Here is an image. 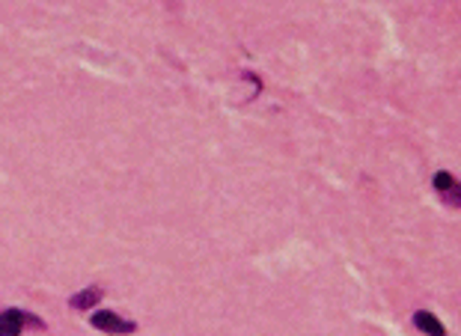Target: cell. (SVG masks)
Instances as JSON below:
<instances>
[{
	"mask_svg": "<svg viewBox=\"0 0 461 336\" xmlns=\"http://www.w3.org/2000/svg\"><path fill=\"white\" fill-rule=\"evenodd\" d=\"M414 324H417V328H420L425 336H446V328L432 316V312H425V310L414 312Z\"/></svg>",
	"mask_w": 461,
	"mask_h": 336,
	"instance_id": "obj_3",
	"label": "cell"
},
{
	"mask_svg": "<svg viewBox=\"0 0 461 336\" xmlns=\"http://www.w3.org/2000/svg\"><path fill=\"white\" fill-rule=\"evenodd\" d=\"M98 300H101V289L93 286V289H84V292H77V295L69 300V304H72V310H93Z\"/></svg>",
	"mask_w": 461,
	"mask_h": 336,
	"instance_id": "obj_4",
	"label": "cell"
},
{
	"mask_svg": "<svg viewBox=\"0 0 461 336\" xmlns=\"http://www.w3.org/2000/svg\"><path fill=\"white\" fill-rule=\"evenodd\" d=\"M432 182H434V188H437V194H446V190H453L455 188V178L453 176H449V173H434V178H432Z\"/></svg>",
	"mask_w": 461,
	"mask_h": 336,
	"instance_id": "obj_5",
	"label": "cell"
},
{
	"mask_svg": "<svg viewBox=\"0 0 461 336\" xmlns=\"http://www.w3.org/2000/svg\"><path fill=\"white\" fill-rule=\"evenodd\" d=\"M93 328L98 330H105V333H114V336H122V333H134L137 330V324L128 321V319H122L119 312H110V310H101V312H93Z\"/></svg>",
	"mask_w": 461,
	"mask_h": 336,
	"instance_id": "obj_1",
	"label": "cell"
},
{
	"mask_svg": "<svg viewBox=\"0 0 461 336\" xmlns=\"http://www.w3.org/2000/svg\"><path fill=\"white\" fill-rule=\"evenodd\" d=\"M21 328H24V312L21 310L0 312V336H21Z\"/></svg>",
	"mask_w": 461,
	"mask_h": 336,
	"instance_id": "obj_2",
	"label": "cell"
}]
</instances>
